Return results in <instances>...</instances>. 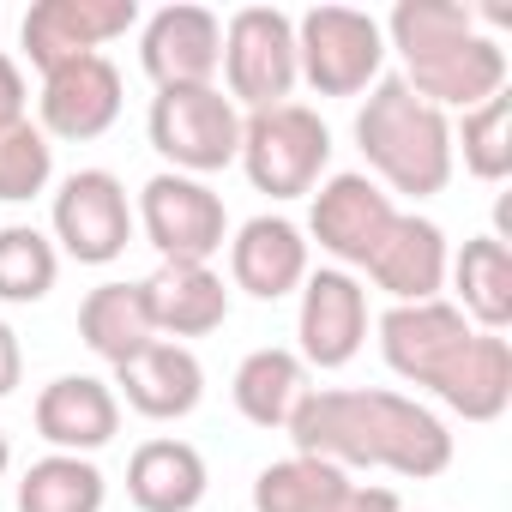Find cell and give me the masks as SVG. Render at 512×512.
<instances>
[{
	"label": "cell",
	"mask_w": 512,
	"mask_h": 512,
	"mask_svg": "<svg viewBox=\"0 0 512 512\" xmlns=\"http://www.w3.org/2000/svg\"><path fill=\"white\" fill-rule=\"evenodd\" d=\"M290 440L302 458H326L344 476L350 470H392V476L428 482L452 464V434L428 404H416L404 392H368V386L308 392L290 416Z\"/></svg>",
	"instance_id": "obj_1"
},
{
	"label": "cell",
	"mask_w": 512,
	"mask_h": 512,
	"mask_svg": "<svg viewBox=\"0 0 512 512\" xmlns=\"http://www.w3.org/2000/svg\"><path fill=\"white\" fill-rule=\"evenodd\" d=\"M356 145L392 193H440L452 181V121L428 109L404 79H380L356 115Z\"/></svg>",
	"instance_id": "obj_2"
},
{
	"label": "cell",
	"mask_w": 512,
	"mask_h": 512,
	"mask_svg": "<svg viewBox=\"0 0 512 512\" xmlns=\"http://www.w3.org/2000/svg\"><path fill=\"white\" fill-rule=\"evenodd\" d=\"M247 181L272 193V199H302L320 187L332 163V133L308 103H278V109H253L241 115V157Z\"/></svg>",
	"instance_id": "obj_3"
},
{
	"label": "cell",
	"mask_w": 512,
	"mask_h": 512,
	"mask_svg": "<svg viewBox=\"0 0 512 512\" xmlns=\"http://www.w3.org/2000/svg\"><path fill=\"white\" fill-rule=\"evenodd\" d=\"M145 133L157 145V157L175 163V175H211L229 169L241 157V109L217 91V85H181V91H157Z\"/></svg>",
	"instance_id": "obj_4"
},
{
	"label": "cell",
	"mask_w": 512,
	"mask_h": 512,
	"mask_svg": "<svg viewBox=\"0 0 512 512\" xmlns=\"http://www.w3.org/2000/svg\"><path fill=\"white\" fill-rule=\"evenodd\" d=\"M296 67L320 97H356L380 85L386 67V31L374 13L356 7H314L296 19Z\"/></svg>",
	"instance_id": "obj_5"
},
{
	"label": "cell",
	"mask_w": 512,
	"mask_h": 512,
	"mask_svg": "<svg viewBox=\"0 0 512 512\" xmlns=\"http://www.w3.org/2000/svg\"><path fill=\"white\" fill-rule=\"evenodd\" d=\"M223 79H229V103H247V115L290 103V91L302 79L296 19L278 7H241L223 25Z\"/></svg>",
	"instance_id": "obj_6"
},
{
	"label": "cell",
	"mask_w": 512,
	"mask_h": 512,
	"mask_svg": "<svg viewBox=\"0 0 512 512\" xmlns=\"http://www.w3.org/2000/svg\"><path fill=\"white\" fill-rule=\"evenodd\" d=\"M139 229L163 266H211V253L229 241V211L205 181L163 169L139 193Z\"/></svg>",
	"instance_id": "obj_7"
},
{
	"label": "cell",
	"mask_w": 512,
	"mask_h": 512,
	"mask_svg": "<svg viewBox=\"0 0 512 512\" xmlns=\"http://www.w3.org/2000/svg\"><path fill=\"white\" fill-rule=\"evenodd\" d=\"M55 241L79 266H109L133 241V205L127 187L109 169H73L55 193Z\"/></svg>",
	"instance_id": "obj_8"
},
{
	"label": "cell",
	"mask_w": 512,
	"mask_h": 512,
	"mask_svg": "<svg viewBox=\"0 0 512 512\" xmlns=\"http://www.w3.org/2000/svg\"><path fill=\"white\" fill-rule=\"evenodd\" d=\"M133 25H139L133 0H37L19 25V43L37 73H55L67 61L103 55V43L127 37Z\"/></svg>",
	"instance_id": "obj_9"
},
{
	"label": "cell",
	"mask_w": 512,
	"mask_h": 512,
	"mask_svg": "<svg viewBox=\"0 0 512 512\" xmlns=\"http://www.w3.org/2000/svg\"><path fill=\"white\" fill-rule=\"evenodd\" d=\"M392 217H398V205H392V193L380 181H368V175H332L314 193L308 229H314L320 253H332L338 272H344V266H368L374 260V247L392 229Z\"/></svg>",
	"instance_id": "obj_10"
},
{
	"label": "cell",
	"mask_w": 512,
	"mask_h": 512,
	"mask_svg": "<svg viewBox=\"0 0 512 512\" xmlns=\"http://www.w3.org/2000/svg\"><path fill=\"white\" fill-rule=\"evenodd\" d=\"M296 338H302V362L308 368H344L362 356L368 344V290L350 272H308L302 284V314H296Z\"/></svg>",
	"instance_id": "obj_11"
},
{
	"label": "cell",
	"mask_w": 512,
	"mask_h": 512,
	"mask_svg": "<svg viewBox=\"0 0 512 512\" xmlns=\"http://www.w3.org/2000/svg\"><path fill=\"white\" fill-rule=\"evenodd\" d=\"M139 61L157 79V91H181V85H211L223 67V25L205 7H163L145 19L139 31Z\"/></svg>",
	"instance_id": "obj_12"
},
{
	"label": "cell",
	"mask_w": 512,
	"mask_h": 512,
	"mask_svg": "<svg viewBox=\"0 0 512 512\" xmlns=\"http://www.w3.org/2000/svg\"><path fill=\"white\" fill-rule=\"evenodd\" d=\"M37 127L49 139H103L121 121V73L109 55H85L67 61L55 73H43V97H37Z\"/></svg>",
	"instance_id": "obj_13"
},
{
	"label": "cell",
	"mask_w": 512,
	"mask_h": 512,
	"mask_svg": "<svg viewBox=\"0 0 512 512\" xmlns=\"http://www.w3.org/2000/svg\"><path fill=\"white\" fill-rule=\"evenodd\" d=\"M464 338H470V320L440 296L434 302H392L380 320V356L410 386H434V374L464 350Z\"/></svg>",
	"instance_id": "obj_14"
},
{
	"label": "cell",
	"mask_w": 512,
	"mask_h": 512,
	"mask_svg": "<svg viewBox=\"0 0 512 512\" xmlns=\"http://www.w3.org/2000/svg\"><path fill=\"white\" fill-rule=\"evenodd\" d=\"M404 85L428 103V109H482L488 97H500L506 91V49L494 43V37H482V31H470L464 43H452V49H440V55H422V61H410L404 67Z\"/></svg>",
	"instance_id": "obj_15"
},
{
	"label": "cell",
	"mask_w": 512,
	"mask_h": 512,
	"mask_svg": "<svg viewBox=\"0 0 512 512\" xmlns=\"http://www.w3.org/2000/svg\"><path fill=\"white\" fill-rule=\"evenodd\" d=\"M229 278L253 302H284L308 284V241L290 217H247L229 241Z\"/></svg>",
	"instance_id": "obj_16"
},
{
	"label": "cell",
	"mask_w": 512,
	"mask_h": 512,
	"mask_svg": "<svg viewBox=\"0 0 512 512\" xmlns=\"http://www.w3.org/2000/svg\"><path fill=\"white\" fill-rule=\"evenodd\" d=\"M115 386H121V398H127L139 416H151V422H181V416H193L199 398H205V368H199V356H193L187 344L151 338L139 356H127V362L115 368Z\"/></svg>",
	"instance_id": "obj_17"
},
{
	"label": "cell",
	"mask_w": 512,
	"mask_h": 512,
	"mask_svg": "<svg viewBox=\"0 0 512 512\" xmlns=\"http://www.w3.org/2000/svg\"><path fill=\"white\" fill-rule=\"evenodd\" d=\"M446 266H452V253H446V229L428 223V217H392V229L380 235L374 247V260L362 266L392 302H434L440 284H446Z\"/></svg>",
	"instance_id": "obj_18"
},
{
	"label": "cell",
	"mask_w": 512,
	"mask_h": 512,
	"mask_svg": "<svg viewBox=\"0 0 512 512\" xmlns=\"http://www.w3.org/2000/svg\"><path fill=\"white\" fill-rule=\"evenodd\" d=\"M428 392L464 422H500L512 404V344L500 332H470L464 350L434 374Z\"/></svg>",
	"instance_id": "obj_19"
},
{
	"label": "cell",
	"mask_w": 512,
	"mask_h": 512,
	"mask_svg": "<svg viewBox=\"0 0 512 512\" xmlns=\"http://www.w3.org/2000/svg\"><path fill=\"white\" fill-rule=\"evenodd\" d=\"M115 428H121V398L91 374H61L37 392V434L55 452L91 458L97 446L115 440Z\"/></svg>",
	"instance_id": "obj_20"
},
{
	"label": "cell",
	"mask_w": 512,
	"mask_h": 512,
	"mask_svg": "<svg viewBox=\"0 0 512 512\" xmlns=\"http://www.w3.org/2000/svg\"><path fill=\"white\" fill-rule=\"evenodd\" d=\"M145 308H151V326L157 338L181 344V338H205L229 320V290L211 266H157L145 284Z\"/></svg>",
	"instance_id": "obj_21"
},
{
	"label": "cell",
	"mask_w": 512,
	"mask_h": 512,
	"mask_svg": "<svg viewBox=\"0 0 512 512\" xmlns=\"http://www.w3.org/2000/svg\"><path fill=\"white\" fill-rule=\"evenodd\" d=\"M127 494L139 512H193L205 500V458L187 440H145L127 464Z\"/></svg>",
	"instance_id": "obj_22"
},
{
	"label": "cell",
	"mask_w": 512,
	"mask_h": 512,
	"mask_svg": "<svg viewBox=\"0 0 512 512\" xmlns=\"http://www.w3.org/2000/svg\"><path fill=\"white\" fill-rule=\"evenodd\" d=\"M229 392H235V410H241L253 428H290L296 404L308 398V362H302L296 350L266 344V350L241 356Z\"/></svg>",
	"instance_id": "obj_23"
},
{
	"label": "cell",
	"mask_w": 512,
	"mask_h": 512,
	"mask_svg": "<svg viewBox=\"0 0 512 512\" xmlns=\"http://www.w3.org/2000/svg\"><path fill=\"white\" fill-rule=\"evenodd\" d=\"M458 284V314L476 320L482 332H506L512 326V253L500 235H476L464 241V253L446 266Z\"/></svg>",
	"instance_id": "obj_24"
},
{
	"label": "cell",
	"mask_w": 512,
	"mask_h": 512,
	"mask_svg": "<svg viewBox=\"0 0 512 512\" xmlns=\"http://www.w3.org/2000/svg\"><path fill=\"white\" fill-rule=\"evenodd\" d=\"M79 338L109 362L121 368L127 356H139L157 326H151V308H145V290L139 284H97L85 302H79Z\"/></svg>",
	"instance_id": "obj_25"
},
{
	"label": "cell",
	"mask_w": 512,
	"mask_h": 512,
	"mask_svg": "<svg viewBox=\"0 0 512 512\" xmlns=\"http://www.w3.org/2000/svg\"><path fill=\"white\" fill-rule=\"evenodd\" d=\"M350 488L356 482L338 464L290 452V458L260 470V482H253V512H338Z\"/></svg>",
	"instance_id": "obj_26"
},
{
	"label": "cell",
	"mask_w": 512,
	"mask_h": 512,
	"mask_svg": "<svg viewBox=\"0 0 512 512\" xmlns=\"http://www.w3.org/2000/svg\"><path fill=\"white\" fill-rule=\"evenodd\" d=\"M103 470L79 452H49L19 476V512H103Z\"/></svg>",
	"instance_id": "obj_27"
},
{
	"label": "cell",
	"mask_w": 512,
	"mask_h": 512,
	"mask_svg": "<svg viewBox=\"0 0 512 512\" xmlns=\"http://www.w3.org/2000/svg\"><path fill=\"white\" fill-rule=\"evenodd\" d=\"M380 31L392 37V49H398L404 67H410V61H422V55H440V49L464 43V37L476 31V13L464 7V0H398L392 19H386Z\"/></svg>",
	"instance_id": "obj_28"
},
{
	"label": "cell",
	"mask_w": 512,
	"mask_h": 512,
	"mask_svg": "<svg viewBox=\"0 0 512 512\" xmlns=\"http://www.w3.org/2000/svg\"><path fill=\"white\" fill-rule=\"evenodd\" d=\"M55 278H61V253L43 229H31V223L0 229V302L31 308L55 290Z\"/></svg>",
	"instance_id": "obj_29"
},
{
	"label": "cell",
	"mask_w": 512,
	"mask_h": 512,
	"mask_svg": "<svg viewBox=\"0 0 512 512\" xmlns=\"http://www.w3.org/2000/svg\"><path fill=\"white\" fill-rule=\"evenodd\" d=\"M464 151V169L476 181H506L512 175V103L506 91L488 97L482 109H464V121L452 127V157Z\"/></svg>",
	"instance_id": "obj_30"
},
{
	"label": "cell",
	"mask_w": 512,
	"mask_h": 512,
	"mask_svg": "<svg viewBox=\"0 0 512 512\" xmlns=\"http://www.w3.org/2000/svg\"><path fill=\"white\" fill-rule=\"evenodd\" d=\"M49 175H55V145H49L43 127L19 121V127L0 133V199L25 205V199H37L49 187Z\"/></svg>",
	"instance_id": "obj_31"
},
{
	"label": "cell",
	"mask_w": 512,
	"mask_h": 512,
	"mask_svg": "<svg viewBox=\"0 0 512 512\" xmlns=\"http://www.w3.org/2000/svg\"><path fill=\"white\" fill-rule=\"evenodd\" d=\"M25 121V73L13 55H0V133Z\"/></svg>",
	"instance_id": "obj_32"
},
{
	"label": "cell",
	"mask_w": 512,
	"mask_h": 512,
	"mask_svg": "<svg viewBox=\"0 0 512 512\" xmlns=\"http://www.w3.org/2000/svg\"><path fill=\"white\" fill-rule=\"evenodd\" d=\"M25 380V350H19V332L0 320V398H13Z\"/></svg>",
	"instance_id": "obj_33"
},
{
	"label": "cell",
	"mask_w": 512,
	"mask_h": 512,
	"mask_svg": "<svg viewBox=\"0 0 512 512\" xmlns=\"http://www.w3.org/2000/svg\"><path fill=\"white\" fill-rule=\"evenodd\" d=\"M338 512H398V494H392V488H362V482H356V488L344 494Z\"/></svg>",
	"instance_id": "obj_34"
},
{
	"label": "cell",
	"mask_w": 512,
	"mask_h": 512,
	"mask_svg": "<svg viewBox=\"0 0 512 512\" xmlns=\"http://www.w3.org/2000/svg\"><path fill=\"white\" fill-rule=\"evenodd\" d=\"M7 464H13V446H7V434H0V476H7Z\"/></svg>",
	"instance_id": "obj_35"
}]
</instances>
